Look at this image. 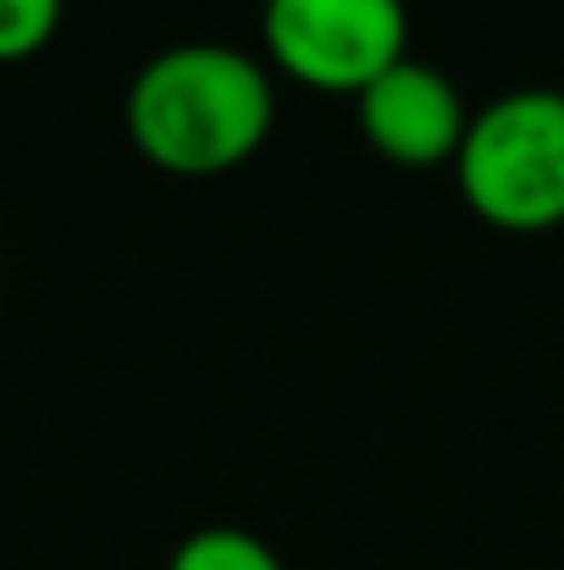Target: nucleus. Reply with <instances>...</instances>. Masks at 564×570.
Here are the masks:
<instances>
[{"label":"nucleus","instance_id":"39448f33","mask_svg":"<svg viewBox=\"0 0 564 570\" xmlns=\"http://www.w3.org/2000/svg\"><path fill=\"white\" fill-rule=\"evenodd\" d=\"M167 570H283V560L244 527H199L172 549Z\"/></svg>","mask_w":564,"mask_h":570},{"label":"nucleus","instance_id":"f257e3e1","mask_svg":"<svg viewBox=\"0 0 564 570\" xmlns=\"http://www.w3.org/2000/svg\"><path fill=\"white\" fill-rule=\"evenodd\" d=\"M271 128L266 67L216 39L156 50L128 89V134L167 173H221L260 150Z\"/></svg>","mask_w":564,"mask_h":570},{"label":"nucleus","instance_id":"f03ea898","mask_svg":"<svg viewBox=\"0 0 564 570\" xmlns=\"http://www.w3.org/2000/svg\"><path fill=\"white\" fill-rule=\"evenodd\" d=\"M459 194L476 216L532 233L564 222V95L509 89L487 100L454 156Z\"/></svg>","mask_w":564,"mask_h":570},{"label":"nucleus","instance_id":"7ed1b4c3","mask_svg":"<svg viewBox=\"0 0 564 570\" xmlns=\"http://www.w3.org/2000/svg\"><path fill=\"white\" fill-rule=\"evenodd\" d=\"M266 50L316 89H366L404 61V0H266Z\"/></svg>","mask_w":564,"mask_h":570},{"label":"nucleus","instance_id":"423d86ee","mask_svg":"<svg viewBox=\"0 0 564 570\" xmlns=\"http://www.w3.org/2000/svg\"><path fill=\"white\" fill-rule=\"evenodd\" d=\"M61 22V0H0V61L33 56Z\"/></svg>","mask_w":564,"mask_h":570},{"label":"nucleus","instance_id":"20e7f679","mask_svg":"<svg viewBox=\"0 0 564 570\" xmlns=\"http://www.w3.org/2000/svg\"><path fill=\"white\" fill-rule=\"evenodd\" d=\"M360 128L387 161L404 167H432V161H454L459 139L471 128V111L459 100V89L426 67V61H393L382 78L360 89Z\"/></svg>","mask_w":564,"mask_h":570}]
</instances>
